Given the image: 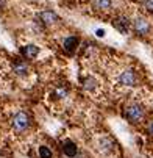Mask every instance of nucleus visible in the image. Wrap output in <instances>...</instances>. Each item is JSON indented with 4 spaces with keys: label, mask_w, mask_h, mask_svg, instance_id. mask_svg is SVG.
Masks as SVG:
<instances>
[{
    "label": "nucleus",
    "mask_w": 153,
    "mask_h": 158,
    "mask_svg": "<svg viewBox=\"0 0 153 158\" xmlns=\"http://www.w3.org/2000/svg\"><path fill=\"white\" fill-rule=\"evenodd\" d=\"M20 53H22V56L27 58V60H34L39 55V47L34 46V44H27V46H24L20 49Z\"/></svg>",
    "instance_id": "obj_7"
},
{
    "label": "nucleus",
    "mask_w": 153,
    "mask_h": 158,
    "mask_svg": "<svg viewBox=\"0 0 153 158\" xmlns=\"http://www.w3.org/2000/svg\"><path fill=\"white\" fill-rule=\"evenodd\" d=\"M131 27H133L135 33L139 35V36H147L150 31H151V25H150V22L145 19V17H136L133 20V24H131Z\"/></svg>",
    "instance_id": "obj_4"
},
{
    "label": "nucleus",
    "mask_w": 153,
    "mask_h": 158,
    "mask_svg": "<svg viewBox=\"0 0 153 158\" xmlns=\"http://www.w3.org/2000/svg\"><path fill=\"white\" fill-rule=\"evenodd\" d=\"M117 83L120 86H127V88H135L139 85V75L136 72V69L133 67H128V69L122 71L117 75Z\"/></svg>",
    "instance_id": "obj_3"
},
{
    "label": "nucleus",
    "mask_w": 153,
    "mask_h": 158,
    "mask_svg": "<svg viewBox=\"0 0 153 158\" xmlns=\"http://www.w3.org/2000/svg\"><path fill=\"white\" fill-rule=\"evenodd\" d=\"M97 36H105V30H97Z\"/></svg>",
    "instance_id": "obj_16"
},
{
    "label": "nucleus",
    "mask_w": 153,
    "mask_h": 158,
    "mask_svg": "<svg viewBox=\"0 0 153 158\" xmlns=\"http://www.w3.org/2000/svg\"><path fill=\"white\" fill-rule=\"evenodd\" d=\"M11 127L16 133H24L31 127V116L27 111H19L14 114L13 121H11Z\"/></svg>",
    "instance_id": "obj_2"
},
{
    "label": "nucleus",
    "mask_w": 153,
    "mask_h": 158,
    "mask_svg": "<svg viewBox=\"0 0 153 158\" xmlns=\"http://www.w3.org/2000/svg\"><path fill=\"white\" fill-rule=\"evenodd\" d=\"M13 71H14V74H16V75L24 77V75H27V74H28L30 67H28V64H27L25 61H16V63L13 64Z\"/></svg>",
    "instance_id": "obj_10"
},
{
    "label": "nucleus",
    "mask_w": 153,
    "mask_h": 158,
    "mask_svg": "<svg viewBox=\"0 0 153 158\" xmlns=\"http://www.w3.org/2000/svg\"><path fill=\"white\" fill-rule=\"evenodd\" d=\"M78 44H80V39H78L77 36H67V38L64 39V42H62V47H64L66 52L72 53L74 50H77Z\"/></svg>",
    "instance_id": "obj_9"
},
{
    "label": "nucleus",
    "mask_w": 153,
    "mask_h": 158,
    "mask_svg": "<svg viewBox=\"0 0 153 158\" xmlns=\"http://www.w3.org/2000/svg\"><path fill=\"white\" fill-rule=\"evenodd\" d=\"M38 19H39L46 27H53V25L59 24V17H58V14L53 13V11H50V10H46V11L39 13V17H38Z\"/></svg>",
    "instance_id": "obj_5"
},
{
    "label": "nucleus",
    "mask_w": 153,
    "mask_h": 158,
    "mask_svg": "<svg viewBox=\"0 0 153 158\" xmlns=\"http://www.w3.org/2000/svg\"><path fill=\"white\" fill-rule=\"evenodd\" d=\"M142 6L148 11H153V0H142Z\"/></svg>",
    "instance_id": "obj_15"
},
{
    "label": "nucleus",
    "mask_w": 153,
    "mask_h": 158,
    "mask_svg": "<svg viewBox=\"0 0 153 158\" xmlns=\"http://www.w3.org/2000/svg\"><path fill=\"white\" fill-rule=\"evenodd\" d=\"M150 133H153V124L150 125Z\"/></svg>",
    "instance_id": "obj_17"
},
{
    "label": "nucleus",
    "mask_w": 153,
    "mask_h": 158,
    "mask_svg": "<svg viewBox=\"0 0 153 158\" xmlns=\"http://www.w3.org/2000/svg\"><path fill=\"white\" fill-rule=\"evenodd\" d=\"M67 94H69V91H67V88H58L56 91H55V97L56 99H64V97H67Z\"/></svg>",
    "instance_id": "obj_14"
},
{
    "label": "nucleus",
    "mask_w": 153,
    "mask_h": 158,
    "mask_svg": "<svg viewBox=\"0 0 153 158\" xmlns=\"http://www.w3.org/2000/svg\"><path fill=\"white\" fill-rule=\"evenodd\" d=\"M38 153H39V158H53V152L47 146H41L38 149Z\"/></svg>",
    "instance_id": "obj_13"
},
{
    "label": "nucleus",
    "mask_w": 153,
    "mask_h": 158,
    "mask_svg": "<svg viewBox=\"0 0 153 158\" xmlns=\"http://www.w3.org/2000/svg\"><path fill=\"white\" fill-rule=\"evenodd\" d=\"M61 149H62L64 155H67L69 158H74V156L78 153V147H77V144H75L74 141H70V139H66V141H62Z\"/></svg>",
    "instance_id": "obj_8"
},
{
    "label": "nucleus",
    "mask_w": 153,
    "mask_h": 158,
    "mask_svg": "<svg viewBox=\"0 0 153 158\" xmlns=\"http://www.w3.org/2000/svg\"><path fill=\"white\" fill-rule=\"evenodd\" d=\"M92 6L99 11H106L111 8V0H92Z\"/></svg>",
    "instance_id": "obj_11"
},
{
    "label": "nucleus",
    "mask_w": 153,
    "mask_h": 158,
    "mask_svg": "<svg viewBox=\"0 0 153 158\" xmlns=\"http://www.w3.org/2000/svg\"><path fill=\"white\" fill-rule=\"evenodd\" d=\"M123 116L130 124H141L145 119V108L138 102L128 103L123 110Z\"/></svg>",
    "instance_id": "obj_1"
},
{
    "label": "nucleus",
    "mask_w": 153,
    "mask_h": 158,
    "mask_svg": "<svg viewBox=\"0 0 153 158\" xmlns=\"http://www.w3.org/2000/svg\"><path fill=\"white\" fill-rule=\"evenodd\" d=\"M83 88L86 89V91H94V89L97 88V81L92 77H87V78L83 80Z\"/></svg>",
    "instance_id": "obj_12"
},
{
    "label": "nucleus",
    "mask_w": 153,
    "mask_h": 158,
    "mask_svg": "<svg viewBox=\"0 0 153 158\" xmlns=\"http://www.w3.org/2000/svg\"><path fill=\"white\" fill-rule=\"evenodd\" d=\"M113 27L116 30H119L122 35H125L130 30V19L125 16H119V17H116V20H113Z\"/></svg>",
    "instance_id": "obj_6"
}]
</instances>
